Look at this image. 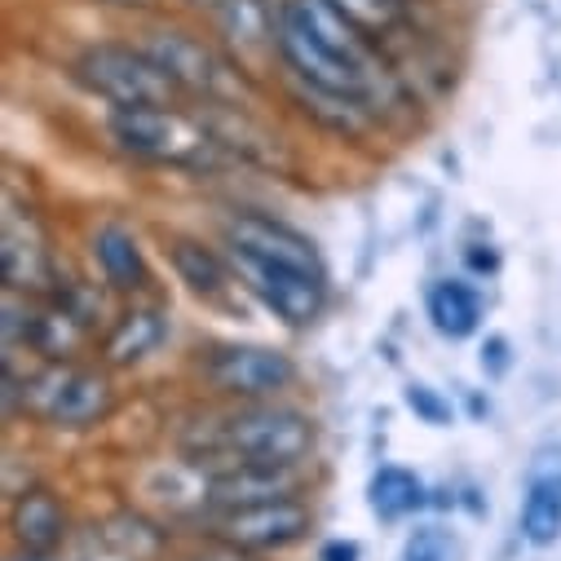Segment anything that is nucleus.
<instances>
[{
  "label": "nucleus",
  "instance_id": "4",
  "mask_svg": "<svg viewBox=\"0 0 561 561\" xmlns=\"http://www.w3.org/2000/svg\"><path fill=\"white\" fill-rule=\"evenodd\" d=\"M278 54H284V62L297 71V80L314 84V89H332V93H345V98H358L371 106L376 98V80L363 62L345 58L336 45H328L288 0H278Z\"/></svg>",
  "mask_w": 561,
  "mask_h": 561
},
{
  "label": "nucleus",
  "instance_id": "11",
  "mask_svg": "<svg viewBox=\"0 0 561 561\" xmlns=\"http://www.w3.org/2000/svg\"><path fill=\"white\" fill-rule=\"evenodd\" d=\"M522 535L535 548L557 543L561 535V447H548L535 456L522 500Z\"/></svg>",
  "mask_w": 561,
  "mask_h": 561
},
{
  "label": "nucleus",
  "instance_id": "9",
  "mask_svg": "<svg viewBox=\"0 0 561 561\" xmlns=\"http://www.w3.org/2000/svg\"><path fill=\"white\" fill-rule=\"evenodd\" d=\"M293 376H297L293 358L284 350H265V345H226L208 358V380L234 398L278 393L284 385H293Z\"/></svg>",
  "mask_w": 561,
  "mask_h": 561
},
{
  "label": "nucleus",
  "instance_id": "23",
  "mask_svg": "<svg viewBox=\"0 0 561 561\" xmlns=\"http://www.w3.org/2000/svg\"><path fill=\"white\" fill-rule=\"evenodd\" d=\"M407 407L425 415L430 425H447V420H451V407H447L434 389H425V385H411V389H407Z\"/></svg>",
  "mask_w": 561,
  "mask_h": 561
},
{
  "label": "nucleus",
  "instance_id": "12",
  "mask_svg": "<svg viewBox=\"0 0 561 561\" xmlns=\"http://www.w3.org/2000/svg\"><path fill=\"white\" fill-rule=\"evenodd\" d=\"M297 486L293 465H252L234 460L217 478H208V500L221 508H243V504H270V500H288Z\"/></svg>",
  "mask_w": 561,
  "mask_h": 561
},
{
  "label": "nucleus",
  "instance_id": "7",
  "mask_svg": "<svg viewBox=\"0 0 561 561\" xmlns=\"http://www.w3.org/2000/svg\"><path fill=\"white\" fill-rule=\"evenodd\" d=\"M243 284L293 328H306L319 319L323 310V274L319 270H301V265H278V261H261V256H243L234 252Z\"/></svg>",
  "mask_w": 561,
  "mask_h": 561
},
{
  "label": "nucleus",
  "instance_id": "25",
  "mask_svg": "<svg viewBox=\"0 0 561 561\" xmlns=\"http://www.w3.org/2000/svg\"><path fill=\"white\" fill-rule=\"evenodd\" d=\"M80 561H137V557H133V552H124V548H115V543L106 539V543H102V552H84Z\"/></svg>",
  "mask_w": 561,
  "mask_h": 561
},
{
  "label": "nucleus",
  "instance_id": "20",
  "mask_svg": "<svg viewBox=\"0 0 561 561\" xmlns=\"http://www.w3.org/2000/svg\"><path fill=\"white\" fill-rule=\"evenodd\" d=\"M430 319H434V328H438L443 336L460 341V336H473V332H478L482 306H478V297H473L465 284H438V288L430 293Z\"/></svg>",
  "mask_w": 561,
  "mask_h": 561
},
{
  "label": "nucleus",
  "instance_id": "8",
  "mask_svg": "<svg viewBox=\"0 0 561 561\" xmlns=\"http://www.w3.org/2000/svg\"><path fill=\"white\" fill-rule=\"evenodd\" d=\"M310 530V513L297 500H270V504H243V508H226L217 517V535L230 548H248V552H265V548H288L297 539H306Z\"/></svg>",
  "mask_w": 561,
  "mask_h": 561
},
{
  "label": "nucleus",
  "instance_id": "13",
  "mask_svg": "<svg viewBox=\"0 0 561 561\" xmlns=\"http://www.w3.org/2000/svg\"><path fill=\"white\" fill-rule=\"evenodd\" d=\"M0 270H5V288L14 293H27V288H41L45 284V248H41V230L23 217L19 208L10 204L5 213V234H0Z\"/></svg>",
  "mask_w": 561,
  "mask_h": 561
},
{
  "label": "nucleus",
  "instance_id": "19",
  "mask_svg": "<svg viewBox=\"0 0 561 561\" xmlns=\"http://www.w3.org/2000/svg\"><path fill=\"white\" fill-rule=\"evenodd\" d=\"M169 256H173V270L182 274V284L191 293H199V297H221L226 293L230 278H226V265L213 248H204L195 239H173Z\"/></svg>",
  "mask_w": 561,
  "mask_h": 561
},
{
  "label": "nucleus",
  "instance_id": "10",
  "mask_svg": "<svg viewBox=\"0 0 561 561\" xmlns=\"http://www.w3.org/2000/svg\"><path fill=\"white\" fill-rule=\"evenodd\" d=\"M226 239L234 252L243 256H261V261H278V265H301V270H319V252L314 243L284 226V221H274V217H256V213H243L226 226Z\"/></svg>",
  "mask_w": 561,
  "mask_h": 561
},
{
  "label": "nucleus",
  "instance_id": "6",
  "mask_svg": "<svg viewBox=\"0 0 561 561\" xmlns=\"http://www.w3.org/2000/svg\"><path fill=\"white\" fill-rule=\"evenodd\" d=\"M147 54L178 80L182 93H199L208 102H234L243 93V76L186 32H156L147 41Z\"/></svg>",
  "mask_w": 561,
  "mask_h": 561
},
{
  "label": "nucleus",
  "instance_id": "22",
  "mask_svg": "<svg viewBox=\"0 0 561 561\" xmlns=\"http://www.w3.org/2000/svg\"><path fill=\"white\" fill-rule=\"evenodd\" d=\"M332 5L363 32V36H385L402 19V0H332Z\"/></svg>",
  "mask_w": 561,
  "mask_h": 561
},
{
  "label": "nucleus",
  "instance_id": "24",
  "mask_svg": "<svg viewBox=\"0 0 561 561\" xmlns=\"http://www.w3.org/2000/svg\"><path fill=\"white\" fill-rule=\"evenodd\" d=\"M402 561H447V539L438 530H415L407 539V552Z\"/></svg>",
  "mask_w": 561,
  "mask_h": 561
},
{
  "label": "nucleus",
  "instance_id": "17",
  "mask_svg": "<svg viewBox=\"0 0 561 561\" xmlns=\"http://www.w3.org/2000/svg\"><path fill=\"white\" fill-rule=\"evenodd\" d=\"M221 32L239 49L278 45V10L270 0H221Z\"/></svg>",
  "mask_w": 561,
  "mask_h": 561
},
{
  "label": "nucleus",
  "instance_id": "16",
  "mask_svg": "<svg viewBox=\"0 0 561 561\" xmlns=\"http://www.w3.org/2000/svg\"><path fill=\"white\" fill-rule=\"evenodd\" d=\"M93 252H98V265H102V274H106L111 288L133 293V288L147 284L142 248H137V239H133L124 226H102L98 239H93Z\"/></svg>",
  "mask_w": 561,
  "mask_h": 561
},
{
  "label": "nucleus",
  "instance_id": "15",
  "mask_svg": "<svg viewBox=\"0 0 561 561\" xmlns=\"http://www.w3.org/2000/svg\"><path fill=\"white\" fill-rule=\"evenodd\" d=\"M14 539L27 548V552H49L62 543V530H67V517H62V504L49 495V491H23L19 504H14Z\"/></svg>",
  "mask_w": 561,
  "mask_h": 561
},
{
  "label": "nucleus",
  "instance_id": "3",
  "mask_svg": "<svg viewBox=\"0 0 561 561\" xmlns=\"http://www.w3.org/2000/svg\"><path fill=\"white\" fill-rule=\"evenodd\" d=\"M76 80L111 106H173L178 80L147 54L128 45H93L76 58Z\"/></svg>",
  "mask_w": 561,
  "mask_h": 561
},
{
  "label": "nucleus",
  "instance_id": "21",
  "mask_svg": "<svg viewBox=\"0 0 561 561\" xmlns=\"http://www.w3.org/2000/svg\"><path fill=\"white\" fill-rule=\"evenodd\" d=\"M367 495H371L376 517H385V522L415 513V508H420V500H425V491H420V478H415V473H407V469H380V473L371 478Z\"/></svg>",
  "mask_w": 561,
  "mask_h": 561
},
{
  "label": "nucleus",
  "instance_id": "2",
  "mask_svg": "<svg viewBox=\"0 0 561 561\" xmlns=\"http://www.w3.org/2000/svg\"><path fill=\"white\" fill-rule=\"evenodd\" d=\"M208 460L252 465H297L314 447V425L293 407H248L208 434Z\"/></svg>",
  "mask_w": 561,
  "mask_h": 561
},
{
  "label": "nucleus",
  "instance_id": "1",
  "mask_svg": "<svg viewBox=\"0 0 561 561\" xmlns=\"http://www.w3.org/2000/svg\"><path fill=\"white\" fill-rule=\"evenodd\" d=\"M111 137L119 142V151L173 169H213L226 151L208 124H195L173 106H115Z\"/></svg>",
  "mask_w": 561,
  "mask_h": 561
},
{
  "label": "nucleus",
  "instance_id": "5",
  "mask_svg": "<svg viewBox=\"0 0 561 561\" xmlns=\"http://www.w3.org/2000/svg\"><path fill=\"white\" fill-rule=\"evenodd\" d=\"M23 407L58 430H84L111 411V385L98 371L54 363L41 376L23 380Z\"/></svg>",
  "mask_w": 561,
  "mask_h": 561
},
{
  "label": "nucleus",
  "instance_id": "26",
  "mask_svg": "<svg viewBox=\"0 0 561 561\" xmlns=\"http://www.w3.org/2000/svg\"><path fill=\"white\" fill-rule=\"evenodd\" d=\"M106 5H128V10H142V5H156V0H106Z\"/></svg>",
  "mask_w": 561,
  "mask_h": 561
},
{
  "label": "nucleus",
  "instance_id": "27",
  "mask_svg": "<svg viewBox=\"0 0 561 561\" xmlns=\"http://www.w3.org/2000/svg\"><path fill=\"white\" fill-rule=\"evenodd\" d=\"M27 561H36V557H27Z\"/></svg>",
  "mask_w": 561,
  "mask_h": 561
},
{
  "label": "nucleus",
  "instance_id": "14",
  "mask_svg": "<svg viewBox=\"0 0 561 561\" xmlns=\"http://www.w3.org/2000/svg\"><path fill=\"white\" fill-rule=\"evenodd\" d=\"M164 341V314L151 306H133L119 314V323L106 336V363L111 367H133L147 354H156Z\"/></svg>",
  "mask_w": 561,
  "mask_h": 561
},
{
  "label": "nucleus",
  "instance_id": "18",
  "mask_svg": "<svg viewBox=\"0 0 561 561\" xmlns=\"http://www.w3.org/2000/svg\"><path fill=\"white\" fill-rule=\"evenodd\" d=\"M297 102L310 119H319L323 128H332L341 137H358L367 128V102H358V98H345V93L314 89V84L297 80Z\"/></svg>",
  "mask_w": 561,
  "mask_h": 561
}]
</instances>
